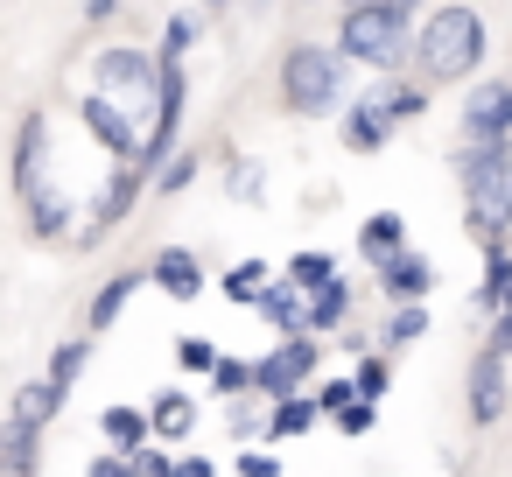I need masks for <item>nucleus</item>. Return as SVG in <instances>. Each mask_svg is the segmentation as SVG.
Masks as SVG:
<instances>
[{"mask_svg": "<svg viewBox=\"0 0 512 477\" xmlns=\"http://www.w3.org/2000/svg\"><path fill=\"white\" fill-rule=\"evenodd\" d=\"M148 281H155L162 295H176V302H197V295H204V267H197L190 246H162L155 267H148Z\"/></svg>", "mask_w": 512, "mask_h": 477, "instance_id": "nucleus-12", "label": "nucleus"}, {"mask_svg": "<svg viewBox=\"0 0 512 477\" xmlns=\"http://www.w3.org/2000/svg\"><path fill=\"white\" fill-rule=\"evenodd\" d=\"M379 288H386L393 302H421V295L435 288V260H428V253H386V260H379Z\"/></svg>", "mask_w": 512, "mask_h": 477, "instance_id": "nucleus-13", "label": "nucleus"}, {"mask_svg": "<svg viewBox=\"0 0 512 477\" xmlns=\"http://www.w3.org/2000/svg\"><path fill=\"white\" fill-rule=\"evenodd\" d=\"M85 477H134V456H120V449H113V456H92Z\"/></svg>", "mask_w": 512, "mask_h": 477, "instance_id": "nucleus-36", "label": "nucleus"}, {"mask_svg": "<svg viewBox=\"0 0 512 477\" xmlns=\"http://www.w3.org/2000/svg\"><path fill=\"white\" fill-rule=\"evenodd\" d=\"M309 295H316V302L302 309V330H337V323H344V309H351V281H337V274H330V281H323V288H309Z\"/></svg>", "mask_w": 512, "mask_h": 477, "instance_id": "nucleus-19", "label": "nucleus"}, {"mask_svg": "<svg viewBox=\"0 0 512 477\" xmlns=\"http://www.w3.org/2000/svg\"><path fill=\"white\" fill-rule=\"evenodd\" d=\"M421 106H428L421 85H379L372 99H358L344 113V148H386V134L400 120H421Z\"/></svg>", "mask_w": 512, "mask_h": 477, "instance_id": "nucleus-6", "label": "nucleus"}, {"mask_svg": "<svg viewBox=\"0 0 512 477\" xmlns=\"http://www.w3.org/2000/svg\"><path fill=\"white\" fill-rule=\"evenodd\" d=\"M190 43H197V22H190V15H176V22H169V36H162V57H183Z\"/></svg>", "mask_w": 512, "mask_h": 477, "instance_id": "nucleus-31", "label": "nucleus"}, {"mask_svg": "<svg viewBox=\"0 0 512 477\" xmlns=\"http://www.w3.org/2000/svg\"><path fill=\"white\" fill-rule=\"evenodd\" d=\"M351 8H372V0H351Z\"/></svg>", "mask_w": 512, "mask_h": 477, "instance_id": "nucleus-43", "label": "nucleus"}, {"mask_svg": "<svg viewBox=\"0 0 512 477\" xmlns=\"http://www.w3.org/2000/svg\"><path fill=\"white\" fill-rule=\"evenodd\" d=\"M239 477H281L274 456H239Z\"/></svg>", "mask_w": 512, "mask_h": 477, "instance_id": "nucleus-38", "label": "nucleus"}, {"mask_svg": "<svg viewBox=\"0 0 512 477\" xmlns=\"http://www.w3.org/2000/svg\"><path fill=\"white\" fill-rule=\"evenodd\" d=\"M78 120H85V134H92V141H99L113 162H134V155H141V127H134V113H127L120 99H106V92H85Z\"/></svg>", "mask_w": 512, "mask_h": 477, "instance_id": "nucleus-9", "label": "nucleus"}, {"mask_svg": "<svg viewBox=\"0 0 512 477\" xmlns=\"http://www.w3.org/2000/svg\"><path fill=\"white\" fill-rule=\"evenodd\" d=\"M309 372H316V344H309V330H295V337H281L260 365H246V386L281 400V393H302V379H309Z\"/></svg>", "mask_w": 512, "mask_h": 477, "instance_id": "nucleus-8", "label": "nucleus"}, {"mask_svg": "<svg viewBox=\"0 0 512 477\" xmlns=\"http://www.w3.org/2000/svg\"><path fill=\"white\" fill-rule=\"evenodd\" d=\"M281 99H288V113H330L337 99H344V57L337 50H316V43H295L288 57H281Z\"/></svg>", "mask_w": 512, "mask_h": 477, "instance_id": "nucleus-5", "label": "nucleus"}, {"mask_svg": "<svg viewBox=\"0 0 512 477\" xmlns=\"http://www.w3.org/2000/svg\"><path fill=\"white\" fill-rule=\"evenodd\" d=\"M421 337H428V316H421V302H414V309H400V316L386 323V344H421Z\"/></svg>", "mask_w": 512, "mask_h": 477, "instance_id": "nucleus-28", "label": "nucleus"}, {"mask_svg": "<svg viewBox=\"0 0 512 477\" xmlns=\"http://www.w3.org/2000/svg\"><path fill=\"white\" fill-rule=\"evenodd\" d=\"M134 477H169V456L141 442V449H134Z\"/></svg>", "mask_w": 512, "mask_h": 477, "instance_id": "nucleus-35", "label": "nucleus"}, {"mask_svg": "<svg viewBox=\"0 0 512 477\" xmlns=\"http://www.w3.org/2000/svg\"><path fill=\"white\" fill-rule=\"evenodd\" d=\"M190 176H197V155H169V162H162V176H155V190H183Z\"/></svg>", "mask_w": 512, "mask_h": 477, "instance_id": "nucleus-30", "label": "nucleus"}, {"mask_svg": "<svg viewBox=\"0 0 512 477\" xmlns=\"http://www.w3.org/2000/svg\"><path fill=\"white\" fill-rule=\"evenodd\" d=\"M351 393H358V400L386 393V365H379V358H365V365H358V379H351Z\"/></svg>", "mask_w": 512, "mask_h": 477, "instance_id": "nucleus-32", "label": "nucleus"}, {"mask_svg": "<svg viewBox=\"0 0 512 477\" xmlns=\"http://www.w3.org/2000/svg\"><path fill=\"white\" fill-rule=\"evenodd\" d=\"M400 232H407V218H400V211H372V218H365V232H358V246H365L372 260H386V253H400Z\"/></svg>", "mask_w": 512, "mask_h": 477, "instance_id": "nucleus-22", "label": "nucleus"}, {"mask_svg": "<svg viewBox=\"0 0 512 477\" xmlns=\"http://www.w3.org/2000/svg\"><path fill=\"white\" fill-rule=\"evenodd\" d=\"M260 309H267V323H274L281 337H295V330H302V295H295L288 281H274V288H260Z\"/></svg>", "mask_w": 512, "mask_h": 477, "instance_id": "nucleus-23", "label": "nucleus"}, {"mask_svg": "<svg viewBox=\"0 0 512 477\" xmlns=\"http://www.w3.org/2000/svg\"><path fill=\"white\" fill-rule=\"evenodd\" d=\"M337 428H344V435H365V428H372V400H351V407H337Z\"/></svg>", "mask_w": 512, "mask_h": 477, "instance_id": "nucleus-33", "label": "nucleus"}, {"mask_svg": "<svg viewBox=\"0 0 512 477\" xmlns=\"http://www.w3.org/2000/svg\"><path fill=\"white\" fill-rule=\"evenodd\" d=\"M316 414H323L316 400H295V393H281V400H274V414H267V435H274V442H288V435H309V428H316Z\"/></svg>", "mask_w": 512, "mask_h": 477, "instance_id": "nucleus-21", "label": "nucleus"}, {"mask_svg": "<svg viewBox=\"0 0 512 477\" xmlns=\"http://www.w3.org/2000/svg\"><path fill=\"white\" fill-rule=\"evenodd\" d=\"M330 274H337V260H330V253H295V260H288V288H295V295L323 288Z\"/></svg>", "mask_w": 512, "mask_h": 477, "instance_id": "nucleus-24", "label": "nucleus"}, {"mask_svg": "<svg viewBox=\"0 0 512 477\" xmlns=\"http://www.w3.org/2000/svg\"><path fill=\"white\" fill-rule=\"evenodd\" d=\"M99 435H106V442H113L120 456H134V449L148 442V414L120 400V407H106V414H99Z\"/></svg>", "mask_w": 512, "mask_h": 477, "instance_id": "nucleus-20", "label": "nucleus"}, {"mask_svg": "<svg viewBox=\"0 0 512 477\" xmlns=\"http://www.w3.org/2000/svg\"><path fill=\"white\" fill-rule=\"evenodd\" d=\"M351 400H358V393H351V379H337V386H323V393H316V407H330V414H337V407H351Z\"/></svg>", "mask_w": 512, "mask_h": 477, "instance_id": "nucleus-37", "label": "nucleus"}, {"mask_svg": "<svg viewBox=\"0 0 512 477\" xmlns=\"http://www.w3.org/2000/svg\"><path fill=\"white\" fill-rule=\"evenodd\" d=\"M211 379H218V393H239V386H246V365H239V358H218Z\"/></svg>", "mask_w": 512, "mask_h": 477, "instance_id": "nucleus-34", "label": "nucleus"}, {"mask_svg": "<svg viewBox=\"0 0 512 477\" xmlns=\"http://www.w3.org/2000/svg\"><path fill=\"white\" fill-rule=\"evenodd\" d=\"M169 477H218V470H211L204 456H176V463H169Z\"/></svg>", "mask_w": 512, "mask_h": 477, "instance_id": "nucleus-39", "label": "nucleus"}, {"mask_svg": "<svg viewBox=\"0 0 512 477\" xmlns=\"http://www.w3.org/2000/svg\"><path fill=\"white\" fill-rule=\"evenodd\" d=\"M64 400H71V393H64L57 379H29V386L15 393V421H29V428H50V421L64 414Z\"/></svg>", "mask_w": 512, "mask_h": 477, "instance_id": "nucleus-17", "label": "nucleus"}, {"mask_svg": "<svg viewBox=\"0 0 512 477\" xmlns=\"http://www.w3.org/2000/svg\"><path fill=\"white\" fill-rule=\"evenodd\" d=\"M484 302H512V260H505V246L484 253Z\"/></svg>", "mask_w": 512, "mask_h": 477, "instance_id": "nucleus-26", "label": "nucleus"}, {"mask_svg": "<svg viewBox=\"0 0 512 477\" xmlns=\"http://www.w3.org/2000/svg\"><path fill=\"white\" fill-rule=\"evenodd\" d=\"M253 8H267V0H253Z\"/></svg>", "mask_w": 512, "mask_h": 477, "instance_id": "nucleus-44", "label": "nucleus"}, {"mask_svg": "<svg viewBox=\"0 0 512 477\" xmlns=\"http://www.w3.org/2000/svg\"><path fill=\"white\" fill-rule=\"evenodd\" d=\"M141 183H148V169H134V162H127V169H113V190H106V197L92 204V225H85V246H99V239H106V232H113V225L127 218V204L141 197Z\"/></svg>", "mask_w": 512, "mask_h": 477, "instance_id": "nucleus-11", "label": "nucleus"}, {"mask_svg": "<svg viewBox=\"0 0 512 477\" xmlns=\"http://www.w3.org/2000/svg\"><path fill=\"white\" fill-rule=\"evenodd\" d=\"M260 288H267V267H260V260H239V267L225 274V295H232V302H260Z\"/></svg>", "mask_w": 512, "mask_h": 477, "instance_id": "nucleus-27", "label": "nucleus"}, {"mask_svg": "<svg viewBox=\"0 0 512 477\" xmlns=\"http://www.w3.org/2000/svg\"><path fill=\"white\" fill-rule=\"evenodd\" d=\"M85 365H92V337H64V344H57V358H50V379L71 393V379H78Z\"/></svg>", "mask_w": 512, "mask_h": 477, "instance_id": "nucleus-25", "label": "nucleus"}, {"mask_svg": "<svg viewBox=\"0 0 512 477\" xmlns=\"http://www.w3.org/2000/svg\"><path fill=\"white\" fill-rule=\"evenodd\" d=\"M141 281H148L141 267H120V274H113V281H106V288L92 295V309H85V323H92V330H113V323H120V309L134 302V288H141Z\"/></svg>", "mask_w": 512, "mask_h": 477, "instance_id": "nucleus-16", "label": "nucleus"}, {"mask_svg": "<svg viewBox=\"0 0 512 477\" xmlns=\"http://www.w3.org/2000/svg\"><path fill=\"white\" fill-rule=\"evenodd\" d=\"M491 351H498V358H512V302H505V316H498V337H491Z\"/></svg>", "mask_w": 512, "mask_h": 477, "instance_id": "nucleus-40", "label": "nucleus"}, {"mask_svg": "<svg viewBox=\"0 0 512 477\" xmlns=\"http://www.w3.org/2000/svg\"><path fill=\"white\" fill-rule=\"evenodd\" d=\"M393 8H400V15H414V8H421V0H393Z\"/></svg>", "mask_w": 512, "mask_h": 477, "instance_id": "nucleus-42", "label": "nucleus"}, {"mask_svg": "<svg viewBox=\"0 0 512 477\" xmlns=\"http://www.w3.org/2000/svg\"><path fill=\"white\" fill-rule=\"evenodd\" d=\"M36 449H43V428L29 421H0V477H36Z\"/></svg>", "mask_w": 512, "mask_h": 477, "instance_id": "nucleus-15", "label": "nucleus"}, {"mask_svg": "<svg viewBox=\"0 0 512 477\" xmlns=\"http://www.w3.org/2000/svg\"><path fill=\"white\" fill-rule=\"evenodd\" d=\"M407 22H414V15H400L393 0H372V8H344L337 57H344V64H372V71H386V64H400Z\"/></svg>", "mask_w": 512, "mask_h": 477, "instance_id": "nucleus-4", "label": "nucleus"}, {"mask_svg": "<svg viewBox=\"0 0 512 477\" xmlns=\"http://www.w3.org/2000/svg\"><path fill=\"white\" fill-rule=\"evenodd\" d=\"M505 414V358L477 351L470 358V421H498Z\"/></svg>", "mask_w": 512, "mask_h": 477, "instance_id": "nucleus-14", "label": "nucleus"}, {"mask_svg": "<svg viewBox=\"0 0 512 477\" xmlns=\"http://www.w3.org/2000/svg\"><path fill=\"white\" fill-rule=\"evenodd\" d=\"M15 197L29 204V225L43 239H57L71 225V197L50 190V113H22V134H15Z\"/></svg>", "mask_w": 512, "mask_h": 477, "instance_id": "nucleus-2", "label": "nucleus"}, {"mask_svg": "<svg viewBox=\"0 0 512 477\" xmlns=\"http://www.w3.org/2000/svg\"><path fill=\"white\" fill-rule=\"evenodd\" d=\"M190 428H197V400H190V393H155V407H148V435L183 442Z\"/></svg>", "mask_w": 512, "mask_h": 477, "instance_id": "nucleus-18", "label": "nucleus"}, {"mask_svg": "<svg viewBox=\"0 0 512 477\" xmlns=\"http://www.w3.org/2000/svg\"><path fill=\"white\" fill-rule=\"evenodd\" d=\"M463 141H470V148L512 141V85H505V78H491V85H477V92L463 99Z\"/></svg>", "mask_w": 512, "mask_h": 477, "instance_id": "nucleus-10", "label": "nucleus"}, {"mask_svg": "<svg viewBox=\"0 0 512 477\" xmlns=\"http://www.w3.org/2000/svg\"><path fill=\"white\" fill-rule=\"evenodd\" d=\"M92 92L120 99L127 113H148V106H155V57H148V50H127V43L99 50V57H92Z\"/></svg>", "mask_w": 512, "mask_h": 477, "instance_id": "nucleus-7", "label": "nucleus"}, {"mask_svg": "<svg viewBox=\"0 0 512 477\" xmlns=\"http://www.w3.org/2000/svg\"><path fill=\"white\" fill-rule=\"evenodd\" d=\"M176 358H183V372H211V365H218L211 337H183V344H176Z\"/></svg>", "mask_w": 512, "mask_h": 477, "instance_id": "nucleus-29", "label": "nucleus"}, {"mask_svg": "<svg viewBox=\"0 0 512 477\" xmlns=\"http://www.w3.org/2000/svg\"><path fill=\"white\" fill-rule=\"evenodd\" d=\"M414 57H421V78L428 85H449V78H470L484 64V22L477 8H463V0H449V8H435L414 36Z\"/></svg>", "mask_w": 512, "mask_h": 477, "instance_id": "nucleus-1", "label": "nucleus"}, {"mask_svg": "<svg viewBox=\"0 0 512 477\" xmlns=\"http://www.w3.org/2000/svg\"><path fill=\"white\" fill-rule=\"evenodd\" d=\"M463 204H470L477 239L498 246L512 225V141H484L463 155Z\"/></svg>", "mask_w": 512, "mask_h": 477, "instance_id": "nucleus-3", "label": "nucleus"}, {"mask_svg": "<svg viewBox=\"0 0 512 477\" xmlns=\"http://www.w3.org/2000/svg\"><path fill=\"white\" fill-rule=\"evenodd\" d=\"M120 15V0H85V22H113Z\"/></svg>", "mask_w": 512, "mask_h": 477, "instance_id": "nucleus-41", "label": "nucleus"}]
</instances>
